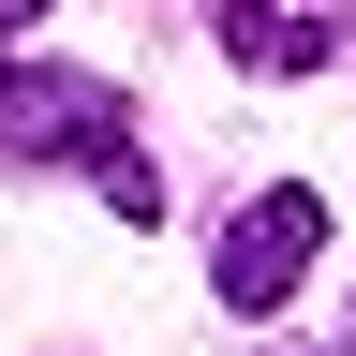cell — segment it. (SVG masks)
I'll return each instance as SVG.
<instances>
[{
  "label": "cell",
  "mask_w": 356,
  "mask_h": 356,
  "mask_svg": "<svg viewBox=\"0 0 356 356\" xmlns=\"http://www.w3.org/2000/svg\"><path fill=\"white\" fill-rule=\"evenodd\" d=\"M0 163H74L119 222H163V163L134 149V104L104 74H60V60H0Z\"/></svg>",
  "instance_id": "1"
},
{
  "label": "cell",
  "mask_w": 356,
  "mask_h": 356,
  "mask_svg": "<svg viewBox=\"0 0 356 356\" xmlns=\"http://www.w3.org/2000/svg\"><path fill=\"white\" fill-rule=\"evenodd\" d=\"M312 252H327V208H312L297 178H282V193H252L238 222H222V252H208V297H222V312H282V297L312 282Z\"/></svg>",
  "instance_id": "2"
},
{
  "label": "cell",
  "mask_w": 356,
  "mask_h": 356,
  "mask_svg": "<svg viewBox=\"0 0 356 356\" xmlns=\"http://www.w3.org/2000/svg\"><path fill=\"white\" fill-rule=\"evenodd\" d=\"M222 60H238V74H327L341 60V15H297V0H222Z\"/></svg>",
  "instance_id": "3"
},
{
  "label": "cell",
  "mask_w": 356,
  "mask_h": 356,
  "mask_svg": "<svg viewBox=\"0 0 356 356\" xmlns=\"http://www.w3.org/2000/svg\"><path fill=\"white\" fill-rule=\"evenodd\" d=\"M30 15H44V0H0V30H30Z\"/></svg>",
  "instance_id": "4"
},
{
  "label": "cell",
  "mask_w": 356,
  "mask_h": 356,
  "mask_svg": "<svg viewBox=\"0 0 356 356\" xmlns=\"http://www.w3.org/2000/svg\"><path fill=\"white\" fill-rule=\"evenodd\" d=\"M341 356H356V341H341Z\"/></svg>",
  "instance_id": "5"
}]
</instances>
